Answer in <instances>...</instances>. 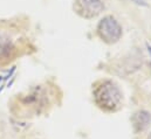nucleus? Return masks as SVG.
<instances>
[{
    "label": "nucleus",
    "mask_w": 151,
    "mask_h": 139,
    "mask_svg": "<svg viewBox=\"0 0 151 139\" xmlns=\"http://www.w3.org/2000/svg\"><path fill=\"white\" fill-rule=\"evenodd\" d=\"M74 11L83 19H94L104 11V2L102 0H75Z\"/></svg>",
    "instance_id": "obj_3"
},
{
    "label": "nucleus",
    "mask_w": 151,
    "mask_h": 139,
    "mask_svg": "<svg viewBox=\"0 0 151 139\" xmlns=\"http://www.w3.org/2000/svg\"><path fill=\"white\" fill-rule=\"evenodd\" d=\"M96 33L104 43L114 44L121 40L122 34H123V29H122V26L119 25V22L114 16L107 15V16H103L99 21Z\"/></svg>",
    "instance_id": "obj_2"
},
{
    "label": "nucleus",
    "mask_w": 151,
    "mask_h": 139,
    "mask_svg": "<svg viewBox=\"0 0 151 139\" xmlns=\"http://www.w3.org/2000/svg\"><path fill=\"white\" fill-rule=\"evenodd\" d=\"M131 124L135 133H142L149 129L151 124V115L145 110H138L131 117Z\"/></svg>",
    "instance_id": "obj_4"
},
{
    "label": "nucleus",
    "mask_w": 151,
    "mask_h": 139,
    "mask_svg": "<svg viewBox=\"0 0 151 139\" xmlns=\"http://www.w3.org/2000/svg\"><path fill=\"white\" fill-rule=\"evenodd\" d=\"M25 139H40V138H25Z\"/></svg>",
    "instance_id": "obj_6"
},
{
    "label": "nucleus",
    "mask_w": 151,
    "mask_h": 139,
    "mask_svg": "<svg viewBox=\"0 0 151 139\" xmlns=\"http://www.w3.org/2000/svg\"><path fill=\"white\" fill-rule=\"evenodd\" d=\"M147 139H151V131H150V133L148 135V137H147Z\"/></svg>",
    "instance_id": "obj_5"
},
{
    "label": "nucleus",
    "mask_w": 151,
    "mask_h": 139,
    "mask_svg": "<svg viewBox=\"0 0 151 139\" xmlns=\"http://www.w3.org/2000/svg\"><path fill=\"white\" fill-rule=\"evenodd\" d=\"M93 98L102 111L113 113L123 106V92L117 83L104 78L93 85Z\"/></svg>",
    "instance_id": "obj_1"
}]
</instances>
